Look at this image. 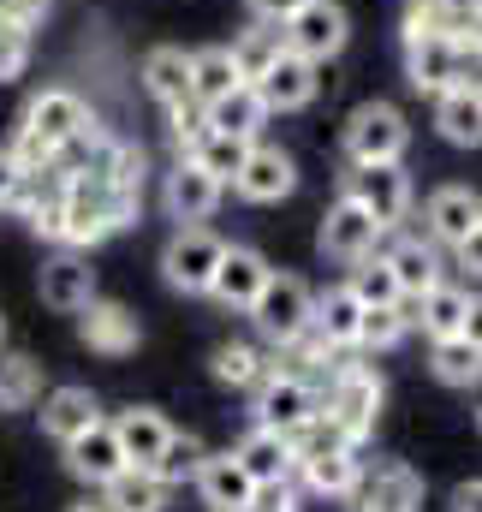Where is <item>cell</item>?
<instances>
[{"instance_id": "f35d334b", "label": "cell", "mask_w": 482, "mask_h": 512, "mask_svg": "<svg viewBox=\"0 0 482 512\" xmlns=\"http://www.w3.org/2000/svg\"><path fill=\"white\" fill-rule=\"evenodd\" d=\"M203 459H209V447H203L197 435H179V429H173V435H167V447H161V459H155L149 471L173 489V483H191V477L203 471Z\"/></svg>"}, {"instance_id": "e0dca14e", "label": "cell", "mask_w": 482, "mask_h": 512, "mask_svg": "<svg viewBox=\"0 0 482 512\" xmlns=\"http://www.w3.org/2000/svg\"><path fill=\"white\" fill-rule=\"evenodd\" d=\"M316 84H322V78H316V66H310L304 54H292V48H286V54L256 78V96L268 102V114H298V108H310V102H316Z\"/></svg>"}, {"instance_id": "681fc988", "label": "cell", "mask_w": 482, "mask_h": 512, "mask_svg": "<svg viewBox=\"0 0 482 512\" xmlns=\"http://www.w3.org/2000/svg\"><path fill=\"white\" fill-rule=\"evenodd\" d=\"M453 512H482V477H477V483H459V489H453Z\"/></svg>"}, {"instance_id": "30bf717a", "label": "cell", "mask_w": 482, "mask_h": 512, "mask_svg": "<svg viewBox=\"0 0 482 512\" xmlns=\"http://www.w3.org/2000/svg\"><path fill=\"white\" fill-rule=\"evenodd\" d=\"M221 179L215 173H203L191 155H179V167L167 173V185H161V209H167V221H179V227H203L215 209H221Z\"/></svg>"}, {"instance_id": "f546056e", "label": "cell", "mask_w": 482, "mask_h": 512, "mask_svg": "<svg viewBox=\"0 0 482 512\" xmlns=\"http://www.w3.org/2000/svg\"><path fill=\"white\" fill-rule=\"evenodd\" d=\"M435 131L459 149H482V96L477 90H441L435 96Z\"/></svg>"}, {"instance_id": "836d02e7", "label": "cell", "mask_w": 482, "mask_h": 512, "mask_svg": "<svg viewBox=\"0 0 482 512\" xmlns=\"http://www.w3.org/2000/svg\"><path fill=\"white\" fill-rule=\"evenodd\" d=\"M227 54H233V66H239L244 84H256V78L286 54V36H280V24H262V18H256L250 30H239V42H233Z\"/></svg>"}, {"instance_id": "d4e9b609", "label": "cell", "mask_w": 482, "mask_h": 512, "mask_svg": "<svg viewBox=\"0 0 482 512\" xmlns=\"http://www.w3.org/2000/svg\"><path fill=\"white\" fill-rule=\"evenodd\" d=\"M90 423H102V405H96L90 387H54V393H42V435H54L60 447L72 435H84Z\"/></svg>"}, {"instance_id": "4316f807", "label": "cell", "mask_w": 482, "mask_h": 512, "mask_svg": "<svg viewBox=\"0 0 482 512\" xmlns=\"http://www.w3.org/2000/svg\"><path fill=\"white\" fill-rule=\"evenodd\" d=\"M143 90L161 108H185L191 102V54L185 48H149L143 54Z\"/></svg>"}, {"instance_id": "c3c4849f", "label": "cell", "mask_w": 482, "mask_h": 512, "mask_svg": "<svg viewBox=\"0 0 482 512\" xmlns=\"http://www.w3.org/2000/svg\"><path fill=\"white\" fill-rule=\"evenodd\" d=\"M459 251V268H471V274H482V221H477V233L465 239V245H453Z\"/></svg>"}, {"instance_id": "ee69618b", "label": "cell", "mask_w": 482, "mask_h": 512, "mask_svg": "<svg viewBox=\"0 0 482 512\" xmlns=\"http://www.w3.org/2000/svg\"><path fill=\"white\" fill-rule=\"evenodd\" d=\"M12 161L24 167V173H36V167H54V149L36 137V131H24L18 126V137H12Z\"/></svg>"}, {"instance_id": "8992f818", "label": "cell", "mask_w": 482, "mask_h": 512, "mask_svg": "<svg viewBox=\"0 0 482 512\" xmlns=\"http://www.w3.org/2000/svg\"><path fill=\"white\" fill-rule=\"evenodd\" d=\"M250 393H256V423L262 429H280V435H292L304 417L322 411V393L304 382L298 370H280V364H268V376L250 387Z\"/></svg>"}, {"instance_id": "1f68e13d", "label": "cell", "mask_w": 482, "mask_h": 512, "mask_svg": "<svg viewBox=\"0 0 482 512\" xmlns=\"http://www.w3.org/2000/svg\"><path fill=\"white\" fill-rule=\"evenodd\" d=\"M465 304H471V292H459V286H429L417 304H411V322L429 334V340H447V334H459L465 328Z\"/></svg>"}, {"instance_id": "db71d44e", "label": "cell", "mask_w": 482, "mask_h": 512, "mask_svg": "<svg viewBox=\"0 0 482 512\" xmlns=\"http://www.w3.org/2000/svg\"><path fill=\"white\" fill-rule=\"evenodd\" d=\"M0 346H6V322H0Z\"/></svg>"}, {"instance_id": "83f0119b", "label": "cell", "mask_w": 482, "mask_h": 512, "mask_svg": "<svg viewBox=\"0 0 482 512\" xmlns=\"http://www.w3.org/2000/svg\"><path fill=\"white\" fill-rule=\"evenodd\" d=\"M298 477H304V489H316V495H328V501H346V495H358V483H363L358 447L316 453V459H304V465H298Z\"/></svg>"}, {"instance_id": "4fadbf2b", "label": "cell", "mask_w": 482, "mask_h": 512, "mask_svg": "<svg viewBox=\"0 0 482 512\" xmlns=\"http://www.w3.org/2000/svg\"><path fill=\"white\" fill-rule=\"evenodd\" d=\"M90 120H96V114H90V108H84V96H78V90H66V84H54V90L30 96V108H24V131H36L48 149L72 143Z\"/></svg>"}, {"instance_id": "277c9868", "label": "cell", "mask_w": 482, "mask_h": 512, "mask_svg": "<svg viewBox=\"0 0 482 512\" xmlns=\"http://www.w3.org/2000/svg\"><path fill=\"white\" fill-rule=\"evenodd\" d=\"M405 143H411V126L393 102H363L346 120V161L352 167H369V161H405Z\"/></svg>"}, {"instance_id": "f1b7e54d", "label": "cell", "mask_w": 482, "mask_h": 512, "mask_svg": "<svg viewBox=\"0 0 482 512\" xmlns=\"http://www.w3.org/2000/svg\"><path fill=\"white\" fill-rule=\"evenodd\" d=\"M102 507L108 512H161L167 507V483L143 465H125L120 477L102 483Z\"/></svg>"}, {"instance_id": "6da1fadb", "label": "cell", "mask_w": 482, "mask_h": 512, "mask_svg": "<svg viewBox=\"0 0 482 512\" xmlns=\"http://www.w3.org/2000/svg\"><path fill=\"white\" fill-rule=\"evenodd\" d=\"M131 221H137V191L108 185V179H90V173H66V191H60V245L90 251V245L114 239Z\"/></svg>"}, {"instance_id": "8d00e7d4", "label": "cell", "mask_w": 482, "mask_h": 512, "mask_svg": "<svg viewBox=\"0 0 482 512\" xmlns=\"http://www.w3.org/2000/svg\"><path fill=\"white\" fill-rule=\"evenodd\" d=\"M36 399H42V364L24 352H6L0 358V411H24Z\"/></svg>"}, {"instance_id": "484cf974", "label": "cell", "mask_w": 482, "mask_h": 512, "mask_svg": "<svg viewBox=\"0 0 482 512\" xmlns=\"http://www.w3.org/2000/svg\"><path fill=\"white\" fill-rule=\"evenodd\" d=\"M114 435H120V453H125V465H155L161 459V447H167V417L155 411V405H131V411H120V423H114Z\"/></svg>"}, {"instance_id": "ffe728a7", "label": "cell", "mask_w": 482, "mask_h": 512, "mask_svg": "<svg viewBox=\"0 0 482 512\" xmlns=\"http://www.w3.org/2000/svg\"><path fill=\"white\" fill-rule=\"evenodd\" d=\"M233 459L244 465V477L262 489V483H292V471H298V459H292V441L280 435V429H250L239 447H233Z\"/></svg>"}, {"instance_id": "7c38bea8", "label": "cell", "mask_w": 482, "mask_h": 512, "mask_svg": "<svg viewBox=\"0 0 482 512\" xmlns=\"http://www.w3.org/2000/svg\"><path fill=\"white\" fill-rule=\"evenodd\" d=\"M36 286H42V304H48V310H60V316H78V310L96 298V268L72 251V245H66V251H54L48 262H42Z\"/></svg>"}, {"instance_id": "d590c367", "label": "cell", "mask_w": 482, "mask_h": 512, "mask_svg": "<svg viewBox=\"0 0 482 512\" xmlns=\"http://www.w3.org/2000/svg\"><path fill=\"white\" fill-rule=\"evenodd\" d=\"M233 84H244V78H239V66H233L227 48H197L191 54V102H215Z\"/></svg>"}, {"instance_id": "d6986e66", "label": "cell", "mask_w": 482, "mask_h": 512, "mask_svg": "<svg viewBox=\"0 0 482 512\" xmlns=\"http://www.w3.org/2000/svg\"><path fill=\"white\" fill-rule=\"evenodd\" d=\"M268 280V256L250 251V245H227L221 262H215V280H209V298L227 304V310H250V298L262 292Z\"/></svg>"}, {"instance_id": "bcb514c9", "label": "cell", "mask_w": 482, "mask_h": 512, "mask_svg": "<svg viewBox=\"0 0 482 512\" xmlns=\"http://www.w3.org/2000/svg\"><path fill=\"white\" fill-rule=\"evenodd\" d=\"M244 6H250V18H262V24H286L304 0H244Z\"/></svg>"}, {"instance_id": "44dd1931", "label": "cell", "mask_w": 482, "mask_h": 512, "mask_svg": "<svg viewBox=\"0 0 482 512\" xmlns=\"http://www.w3.org/2000/svg\"><path fill=\"white\" fill-rule=\"evenodd\" d=\"M197 489L215 512H256V483L244 477V465L233 453H209L197 471Z\"/></svg>"}, {"instance_id": "3957f363", "label": "cell", "mask_w": 482, "mask_h": 512, "mask_svg": "<svg viewBox=\"0 0 482 512\" xmlns=\"http://www.w3.org/2000/svg\"><path fill=\"white\" fill-rule=\"evenodd\" d=\"M453 60H459V42L411 6L405 12V78L423 96H441V90H453Z\"/></svg>"}, {"instance_id": "8fae6325", "label": "cell", "mask_w": 482, "mask_h": 512, "mask_svg": "<svg viewBox=\"0 0 482 512\" xmlns=\"http://www.w3.org/2000/svg\"><path fill=\"white\" fill-rule=\"evenodd\" d=\"M233 191L244 203H280V197L298 191V161L286 149H274V143H250L244 167L233 173Z\"/></svg>"}, {"instance_id": "9c48e42d", "label": "cell", "mask_w": 482, "mask_h": 512, "mask_svg": "<svg viewBox=\"0 0 482 512\" xmlns=\"http://www.w3.org/2000/svg\"><path fill=\"white\" fill-rule=\"evenodd\" d=\"M346 197H358L363 209L375 215V227H399L411 215V173L399 161H369V167H352L346 179Z\"/></svg>"}, {"instance_id": "d6a6232c", "label": "cell", "mask_w": 482, "mask_h": 512, "mask_svg": "<svg viewBox=\"0 0 482 512\" xmlns=\"http://www.w3.org/2000/svg\"><path fill=\"white\" fill-rule=\"evenodd\" d=\"M244 149H250L244 137H227V131H215L209 120H203V131H197V137L185 143V155H191V161H197L203 173H215L221 185H233V173L244 167Z\"/></svg>"}, {"instance_id": "f6af8a7d", "label": "cell", "mask_w": 482, "mask_h": 512, "mask_svg": "<svg viewBox=\"0 0 482 512\" xmlns=\"http://www.w3.org/2000/svg\"><path fill=\"white\" fill-rule=\"evenodd\" d=\"M42 12H48V0H0V18H12V24H24V30H36Z\"/></svg>"}, {"instance_id": "cb8c5ba5", "label": "cell", "mask_w": 482, "mask_h": 512, "mask_svg": "<svg viewBox=\"0 0 482 512\" xmlns=\"http://www.w3.org/2000/svg\"><path fill=\"white\" fill-rule=\"evenodd\" d=\"M203 120H209L215 131H227V137L256 143V137H262V126H268V102L256 96V84H233L227 96L203 102Z\"/></svg>"}, {"instance_id": "603a6c76", "label": "cell", "mask_w": 482, "mask_h": 512, "mask_svg": "<svg viewBox=\"0 0 482 512\" xmlns=\"http://www.w3.org/2000/svg\"><path fill=\"white\" fill-rule=\"evenodd\" d=\"M358 322H363V304H358L352 286H328L316 298V310H310V328L322 334L328 352H352L358 346Z\"/></svg>"}, {"instance_id": "2e32d148", "label": "cell", "mask_w": 482, "mask_h": 512, "mask_svg": "<svg viewBox=\"0 0 482 512\" xmlns=\"http://www.w3.org/2000/svg\"><path fill=\"white\" fill-rule=\"evenodd\" d=\"M423 221H429V239H435V245H465L482 221V191H471V185H441V191H429Z\"/></svg>"}, {"instance_id": "7402d4cb", "label": "cell", "mask_w": 482, "mask_h": 512, "mask_svg": "<svg viewBox=\"0 0 482 512\" xmlns=\"http://www.w3.org/2000/svg\"><path fill=\"white\" fill-rule=\"evenodd\" d=\"M358 512H423V477L411 465H381L358 483Z\"/></svg>"}, {"instance_id": "11a10c76", "label": "cell", "mask_w": 482, "mask_h": 512, "mask_svg": "<svg viewBox=\"0 0 482 512\" xmlns=\"http://www.w3.org/2000/svg\"><path fill=\"white\" fill-rule=\"evenodd\" d=\"M477 429H482V411H477Z\"/></svg>"}, {"instance_id": "f907efd6", "label": "cell", "mask_w": 482, "mask_h": 512, "mask_svg": "<svg viewBox=\"0 0 482 512\" xmlns=\"http://www.w3.org/2000/svg\"><path fill=\"white\" fill-rule=\"evenodd\" d=\"M18 161H12V149H0V209H6V197H12V185H18Z\"/></svg>"}, {"instance_id": "4dcf8cb0", "label": "cell", "mask_w": 482, "mask_h": 512, "mask_svg": "<svg viewBox=\"0 0 482 512\" xmlns=\"http://www.w3.org/2000/svg\"><path fill=\"white\" fill-rule=\"evenodd\" d=\"M387 268H393V280H399L405 298H423L429 286H441V256H435L429 239H399L387 251Z\"/></svg>"}, {"instance_id": "7dc6e473", "label": "cell", "mask_w": 482, "mask_h": 512, "mask_svg": "<svg viewBox=\"0 0 482 512\" xmlns=\"http://www.w3.org/2000/svg\"><path fill=\"white\" fill-rule=\"evenodd\" d=\"M256 507L262 512H292V483H262V489H256Z\"/></svg>"}, {"instance_id": "816d5d0a", "label": "cell", "mask_w": 482, "mask_h": 512, "mask_svg": "<svg viewBox=\"0 0 482 512\" xmlns=\"http://www.w3.org/2000/svg\"><path fill=\"white\" fill-rule=\"evenodd\" d=\"M459 334H465L471 346H482V292L471 298V304H465V328H459Z\"/></svg>"}, {"instance_id": "e575fe53", "label": "cell", "mask_w": 482, "mask_h": 512, "mask_svg": "<svg viewBox=\"0 0 482 512\" xmlns=\"http://www.w3.org/2000/svg\"><path fill=\"white\" fill-rule=\"evenodd\" d=\"M429 370H435V382H447V387H477L482 382V346H471L465 334H447V340L429 346Z\"/></svg>"}, {"instance_id": "b9f144b4", "label": "cell", "mask_w": 482, "mask_h": 512, "mask_svg": "<svg viewBox=\"0 0 482 512\" xmlns=\"http://www.w3.org/2000/svg\"><path fill=\"white\" fill-rule=\"evenodd\" d=\"M352 292H358V304H399L405 292H399V280H393V268H387V256H363L352 262V280H346Z\"/></svg>"}, {"instance_id": "f5cc1de1", "label": "cell", "mask_w": 482, "mask_h": 512, "mask_svg": "<svg viewBox=\"0 0 482 512\" xmlns=\"http://www.w3.org/2000/svg\"><path fill=\"white\" fill-rule=\"evenodd\" d=\"M66 512H108L102 501H78V507H66Z\"/></svg>"}, {"instance_id": "60d3db41", "label": "cell", "mask_w": 482, "mask_h": 512, "mask_svg": "<svg viewBox=\"0 0 482 512\" xmlns=\"http://www.w3.org/2000/svg\"><path fill=\"white\" fill-rule=\"evenodd\" d=\"M286 441H292V459H298V465H304V459H316V453H334V447H352V441H346V429H340V423H334L328 411H316V417H304V423H298V429H292Z\"/></svg>"}, {"instance_id": "5b68a950", "label": "cell", "mask_w": 482, "mask_h": 512, "mask_svg": "<svg viewBox=\"0 0 482 512\" xmlns=\"http://www.w3.org/2000/svg\"><path fill=\"white\" fill-rule=\"evenodd\" d=\"M280 36H286L292 54H304L310 66H322V60H334V54L352 42V18H346L340 0H304V6L280 24Z\"/></svg>"}, {"instance_id": "9a60e30c", "label": "cell", "mask_w": 482, "mask_h": 512, "mask_svg": "<svg viewBox=\"0 0 482 512\" xmlns=\"http://www.w3.org/2000/svg\"><path fill=\"white\" fill-rule=\"evenodd\" d=\"M78 340H84L90 352L125 358V352H137L143 328H137V316H131L125 304H114V298H90V304L78 310Z\"/></svg>"}, {"instance_id": "74e56055", "label": "cell", "mask_w": 482, "mask_h": 512, "mask_svg": "<svg viewBox=\"0 0 482 512\" xmlns=\"http://www.w3.org/2000/svg\"><path fill=\"white\" fill-rule=\"evenodd\" d=\"M405 328H411V316H405V298H399V304H363L358 346H369V352H393V346L405 340Z\"/></svg>"}, {"instance_id": "5bb4252c", "label": "cell", "mask_w": 482, "mask_h": 512, "mask_svg": "<svg viewBox=\"0 0 482 512\" xmlns=\"http://www.w3.org/2000/svg\"><path fill=\"white\" fill-rule=\"evenodd\" d=\"M375 239H381L375 215L363 209L358 197L340 191V203H334L328 221H322V256H334V262H363V256H375Z\"/></svg>"}, {"instance_id": "7bdbcfd3", "label": "cell", "mask_w": 482, "mask_h": 512, "mask_svg": "<svg viewBox=\"0 0 482 512\" xmlns=\"http://www.w3.org/2000/svg\"><path fill=\"white\" fill-rule=\"evenodd\" d=\"M24 66H30V30L12 24V18H0V84H12Z\"/></svg>"}, {"instance_id": "ab89813d", "label": "cell", "mask_w": 482, "mask_h": 512, "mask_svg": "<svg viewBox=\"0 0 482 512\" xmlns=\"http://www.w3.org/2000/svg\"><path fill=\"white\" fill-rule=\"evenodd\" d=\"M262 376H268V358H262L256 346L227 340V346L215 352V382H221V387H256Z\"/></svg>"}, {"instance_id": "ba28073f", "label": "cell", "mask_w": 482, "mask_h": 512, "mask_svg": "<svg viewBox=\"0 0 482 512\" xmlns=\"http://www.w3.org/2000/svg\"><path fill=\"white\" fill-rule=\"evenodd\" d=\"M221 251H227L221 233H209V227H179V233L167 239V251H161V274H167V286H173V292H209Z\"/></svg>"}, {"instance_id": "52a82bcc", "label": "cell", "mask_w": 482, "mask_h": 512, "mask_svg": "<svg viewBox=\"0 0 482 512\" xmlns=\"http://www.w3.org/2000/svg\"><path fill=\"white\" fill-rule=\"evenodd\" d=\"M322 411H328V417L346 429V441L358 447L363 435L375 429V411H381V376H375V370H363V364H340V370H334V382H328Z\"/></svg>"}, {"instance_id": "ac0fdd59", "label": "cell", "mask_w": 482, "mask_h": 512, "mask_svg": "<svg viewBox=\"0 0 482 512\" xmlns=\"http://www.w3.org/2000/svg\"><path fill=\"white\" fill-rule=\"evenodd\" d=\"M66 471H72L78 483H90V489H102L108 477H120L125 453H120L114 423H90L84 435H72V441H66Z\"/></svg>"}, {"instance_id": "7a4b0ae2", "label": "cell", "mask_w": 482, "mask_h": 512, "mask_svg": "<svg viewBox=\"0 0 482 512\" xmlns=\"http://www.w3.org/2000/svg\"><path fill=\"white\" fill-rule=\"evenodd\" d=\"M310 310H316L310 286H304L298 274H274V268H268L262 292L250 298V322H256V334H262V340H274V346L298 340V334L310 328Z\"/></svg>"}]
</instances>
